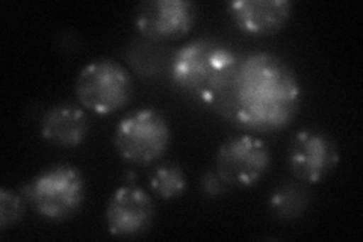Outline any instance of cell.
<instances>
[{
    "instance_id": "1",
    "label": "cell",
    "mask_w": 363,
    "mask_h": 242,
    "mask_svg": "<svg viewBox=\"0 0 363 242\" xmlns=\"http://www.w3.org/2000/svg\"><path fill=\"white\" fill-rule=\"evenodd\" d=\"M300 103V80L285 60L265 52L241 57L232 123L250 132H277L295 119Z\"/></svg>"
},
{
    "instance_id": "2",
    "label": "cell",
    "mask_w": 363,
    "mask_h": 242,
    "mask_svg": "<svg viewBox=\"0 0 363 242\" xmlns=\"http://www.w3.org/2000/svg\"><path fill=\"white\" fill-rule=\"evenodd\" d=\"M23 194L44 220L64 221L82 207L85 179L73 165H53L33 177L23 188Z\"/></svg>"
},
{
    "instance_id": "3",
    "label": "cell",
    "mask_w": 363,
    "mask_h": 242,
    "mask_svg": "<svg viewBox=\"0 0 363 242\" xmlns=\"http://www.w3.org/2000/svg\"><path fill=\"white\" fill-rule=\"evenodd\" d=\"M74 91L82 108L97 115H109L128 105L133 94V82L120 62L97 60L82 68Z\"/></svg>"
},
{
    "instance_id": "4",
    "label": "cell",
    "mask_w": 363,
    "mask_h": 242,
    "mask_svg": "<svg viewBox=\"0 0 363 242\" xmlns=\"http://www.w3.org/2000/svg\"><path fill=\"white\" fill-rule=\"evenodd\" d=\"M233 50L212 38H197L186 43L169 61L173 84L185 93L199 96L208 80L221 68L238 60Z\"/></svg>"
},
{
    "instance_id": "5",
    "label": "cell",
    "mask_w": 363,
    "mask_h": 242,
    "mask_svg": "<svg viewBox=\"0 0 363 242\" xmlns=\"http://www.w3.org/2000/svg\"><path fill=\"white\" fill-rule=\"evenodd\" d=\"M117 152L129 163L147 165L161 158L169 144L167 120L155 109H140L124 117L113 136Z\"/></svg>"
},
{
    "instance_id": "6",
    "label": "cell",
    "mask_w": 363,
    "mask_h": 242,
    "mask_svg": "<svg viewBox=\"0 0 363 242\" xmlns=\"http://www.w3.org/2000/svg\"><path fill=\"white\" fill-rule=\"evenodd\" d=\"M271 165L267 144L255 135H240L221 144L215 171L229 187L250 188L262 179Z\"/></svg>"
},
{
    "instance_id": "7",
    "label": "cell",
    "mask_w": 363,
    "mask_h": 242,
    "mask_svg": "<svg viewBox=\"0 0 363 242\" xmlns=\"http://www.w3.org/2000/svg\"><path fill=\"white\" fill-rule=\"evenodd\" d=\"M197 14V5L188 0H147L136 8L135 28L150 41H173L189 33Z\"/></svg>"
},
{
    "instance_id": "8",
    "label": "cell",
    "mask_w": 363,
    "mask_h": 242,
    "mask_svg": "<svg viewBox=\"0 0 363 242\" xmlns=\"http://www.w3.org/2000/svg\"><path fill=\"white\" fill-rule=\"evenodd\" d=\"M339 159L336 143L320 131H301L289 144V167L301 182H321L336 168Z\"/></svg>"
},
{
    "instance_id": "9",
    "label": "cell",
    "mask_w": 363,
    "mask_h": 242,
    "mask_svg": "<svg viewBox=\"0 0 363 242\" xmlns=\"http://www.w3.org/2000/svg\"><path fill=\"white\" fill-rule=\"evenodd\" d=\"M155 214V202L149 192L138 187L118 188L106 206L108 232L124 239L141 236L150 229Z\"/></svg>"
},
{
    "instance_id": "10",
    "label": "cell",
    "mask_w": 363,
    "mask_h": 242,
    "mask_svg": "<svg viewBox=\"0 0 363 242\" xmlns=\"http://www.w3.org/2000/svg\"><path fill=\"white\" fill-rule=\"evenodd\" d=\"M227 9L241 32L269 37L288 25L294 4L288 0H235L227 4Z\"/></svg>"
},
{
    "instance_id": "11",
    "label": "cell",
    "mask_w": 363,
    "mask_h": 242,
    "mask_svg": "<svg viewBox=\"0 0 363 242\" xmlns=\"http://www.w3.org/2000/svg\"><path fill=\"white\" fill-rule=\"evenodd\" d=\"M88 128V117L82 106L60 103L45 112L41 121V135L53 145L76 147L85 140Z\"/></svg>"
},
{
    "instance_id": "12",
    "label": "cell",
    "mask_w": 363,
    "mask_h": 242,
    "mask_svg": "<svg viewBox=\"0 0 363 242\" xmlns=\"http://www.w3.org/2000/svg\"><path fill=\"white\" fill-rule=\"evenodd\" d=\"M308 203V192L303 187L297 183H283L272 192L269 207L281 220H294L304 212Z\"/></svg>"
},
{
    "instance_id": "13",
    "label": "cell",
    "mask_w": 363,
    "mask_h": 242,
    "mask_svg": "<svg viewBox=\"0 0 363 242\" xmlns=\"http://www.w3.org/2000/svg\"><path fill=\"white\" fill-rule=\"evenodd\" d=\"M150 187L157 197L172 200L184 194L188 188V179L179 165L164 164L159 165L150 177Z\"/></svg>"
},
{
    "instance_id": "14",
    "label": "cell",
    "mask_w": 363,
    "mask_h": 242,
    "mask_svg": "<svg viewBox=\"0 0 363 242\" xmlns=\"http://www.w3.org/2000/svg\"><path fill=\"white\" fill-rule=\"evenodd\" d=\"M25 215V203L20 195L6 188L0 189V229L6 230L21 221Z\"/></svg>"
},
{
    "instance_id": "15",
    "label": "cell",
    "mask_w": 363,
    "mask_h": 242,
    "mask_svg": "<svg viewBox=\"0 0 363 242\" xmlns=\"http://www.w3.org/2000/svg\"><path fill=\"white\" fill-rule=\"evenodd\" d=\"M200 187H201V191L204 192V195H208V197H212V199H217V197H221V195L225 192L227 183L220 177L217 171H206L201 176Z\"/></svg>"
}]
</instances>
